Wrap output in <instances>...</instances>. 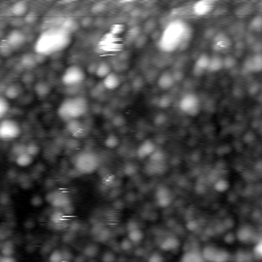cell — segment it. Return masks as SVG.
<instances>
[{
  "label": "cell",
  "mask_w": 262,
  "mask_h": 262,
  "mask_svg": "<svg viewBox=\"0 0 262 262\" xmlns=\"http://www.w3.org/2000/svg\"><path fill=\"white\" fill-rule=\"evenodd\" d=\"M192 37L191 25L180 18H176L165 27L158 40V48L167 53L184 50L189 46Z\"/></svg>",
  "instance_id": "obj_1"
},
{
  "label": "cell",
  "mask_w": 262,
  "mask_h": 262,
  "mask_svg": "<svg viewBox=\"0 0 262 262\" xmlns=\"http://www.w3.org/2000/svg\"><path fill=\"white\" fill-rule=\"evenodd\" d=\"M72 33L63 27H52L43 31L36 39L34 50L42 57H49L67 49L72 43Z\"/></svg>",
  "instance_id": "obj_2"
},
{
  "label": "cell",
  "mask_w": 262,
  "mask_h": 262,
  "mask_svg": "<svg viewBox=\"0 0 262 262\" xmlns=\"http://www.w3.org/2000/svg\"><path fill=\"white\" fill-rule=\"evenodd\" d=\"M88 101L83 97H74L64 99L58 108L59 117L66 123L78 120L88 112Z\"/></svg>",
  "instance_id": "obj_3"
},
{
  "label": "cell",
  "mask_w": 262,
  "mask_h": 262,
  "mask_svg": "<svg viewBox=\"0 0 262 262\" xmlns=\"http://www.w3.org/2000/svg\"><path fill=\"white\" fill-rule=\"evenodd\" d=\"M74 166L81 174H91L98 170L99 166L98 156L90 151H84L75 157Z\"/></svg>",
  "instance_id": "obj_4"
},
{
  "label": "cell",
  "mask_w": 262,
  "mask_h": 262,
  "mask_svg": "<svg viewBox=\"0 0 262 262\" xmlns=\"http://www.w3.org/2000/svg\"><path fill=\"white\" fill-rule=\"evenodd\" d=\"M86 78V73L80 66L71 65L62 75V83L67 87L77 86L83 83Z\"/></svg>",
  "instance_id": "obj_5"
},
{
  "label": "cell",
  "mask_w": 262,
  "mask_h": 262,
  "mask_svg": "<svg viewBox=\"0 0 262 262\" xmlns=\"http://www.w3.org/2000/svg\"><path fill=\"white\" fill-rule=\"evenodd\" d=\"M22 134L21 125L14 119H3L0 121V140L11 142Z\"/></svg>",
  "instance_id": "obj_6"
},
{
  "label": "cell",
  "mask_w": 262,
  "mask_h": 262,
  "mask_svg": "<svg viewBox=\"0 0 262 262\" xmlns=\"http://www.w3.org/2000/svg\"><path fill=\"white\" fill-rule=\"evenodd\" d=\"M180 109L183 114L189 116H196L201 112V99L194 92L185 93L180 100Z\"/></svg>",
  "instance_id": "obj_7"
},
{
  "label": "cell",
  "mask_w": 262,
  "mask_h": 262,
  "mask_svg": "<svg viewBox=\"0 0 262 262\" xmlns=\"http://www.w3.org/2000/svg\"><path fill=\"white\" fill-rule=\"evenodd\" d=\"M201 252L206 262H229L230 258L227 250L213 245L206 246Z\"/></svg>",
  "instance_id": "obj_8"
},
{
  "label": "cell",
  "mask_w": 262,
  "mask_h": 262,
  "mask_svg": "<svg viewBox=\"0 0 262 262\" xmlns=\"http://www.w3.org/2000/svg\"><path fill=\"white\" fill-rule=\"evenodd\" d=\"M98 48L102 51L114 52L122 49L123 44L121 43V39L118 36H115L109 32L101 37V39L98 42Z\"/></svg>",
  "instance_id": "obj_9"
},
{
  "label": "cell",
  "mask_w": 262,
  "mask_h": 262,
  "mask_svg": "<svg viewBox=\"0 0 262 262\" xmlns=\"http://www.w3.org/2000/svg\"><path fill=\"white\" fill-rule=\"evenodd\" d=\"M26 40L27 39H26L25 33L18 29H15L11 31L5 37V41L7 42L9 46H11L13 50H16L23 48L26 43Z\"/></svg>",
  "instance_id": "obj_10"
},
{
  "label": "cell",
  "mask_w": 262,
  "mask_h": 262,
  "mask_svg": "<svg viewBox=\"0 0 262 262\" xmlns=\"http://www.w3.org/2000/svg\"><path fill=\"white\" fill-rule=\"evenodd\" d=\"M46 200H48V202L50 203L52 206H54V207L58 208L67 207L70 204V199L68 195L62 191H57L49 194L48 196H46Z\"/></svg>",
  "instance_id": "obj_11"
},
{
  "label": "cell",
  "mask_w": 262,
  "mask_h": 262,
  "mask_svg": "<svg viewBox=\"0 0 262 262\" xmlns=\"http://www.w3.org/2000/svg\"><path fill=\"white\" fill-rule=\"evenodd\" d=\"M230 46H231V39L227 33L219 32L214 36L212 48L217 52L226 51L230 48Z\"/></svg>",
  "instance_id": "obj_12"
},
{
  "label": "cell",
  "mask_w": 262,
  "mask_h": 262,
  "mask_svg": "<svg viewBox=\"0 0 262 262\" xmlns=\"http://www.w3.org/2000/svg\"><path fill=\"white\" fill-rule=\"evenodd\" d=\"M209 61H210V55L207 53H201L198 59L196 60L194 67H193V74L196 77L203 76V75L208 72V67H209Z\"/></svg>",
  "instance_id": "obj_13"
},
{
  "label": "cell",
  "mask_w": 262,
  "mask_h": 262,
  "mask_svg": "<svg viewBox=\"0 0 262 262\" xmlns=\"http://www.w3.org/2000/svg\"><path fill=\"white\" fill-rule=\"evenodd\" d=\"M156 202L162 208H166L172 202V193L167 186H159L156 191Z\"/></svg>",
  "instance_id": "obj_14"
},
{
  "label": "cell",
  "mask_w": 262,
  "mask_h": 262,
  "mask_svg": "<svg viewBox=\"0 0 262 262\" xmlns=\"http://www.w3.org/2000/svg\"><path fill=\"white\" fill-rule=\"evenodd\" d=\"M214 7H215V3L213 1H210V0H201V1L194 3L192 9L195 16H205L211 14L213 12Z\"/></svg>",
  "instance_id": "obj_15"
},
{
  "label": "cell",
  "mask_w": 262,
  "mask_h": 262,
  "mask_svg": "<svg viewBox=\"0 0 262 262\" xmlns=\"http://www.w3.org/2000/svg\"><path fill=\"white\" fill-rule=\"evenodd\" d=\"M255 236L256 235L254 229L251 226H248V224L242 226L237 231V239L242 243H245V244H249V243L253 242Z\"/></svg>",
  "instance_id": "obj_16"
},
{
  "label": "cell",
  "mask_w": 262,
  "mask_h": 262,
  "mask_svg": "<svg viewBox=\"0 0 262 262\" xmlns=\"http://www.w3.org/2000/svg\"><path fill=\"white\" fill-rule=\"evenodd\" d=\"M175 80L173 77V73L169 71H165L160 74V76L157 79V84L159 88H161L163 90H168L174 86Z\"/></svg>",
  "instance_id": "obj_17"
},
{
  "label": "cell",
  "mask_w": 262,
  "mask_h": 262,
  "mask_svg": "<svg viewBox=\"0 0 262 262\" xmlns=\"http://www.w3.org/2000/svg\"><path fill=\"white\" fill-rule=\"evenodd\" d=\"M156 149L157 148L154 142H152L151 139H147L139 145V147H137L136 154L139 159H146L147 157H151Z\"/></svg>",
  "instance_id": "obj_18"
},
{
  "label": "cell",
  "mask_w": 262,
  "mask_h": 262,
  "mask_svg": "<svg viewBox=\"0 0 262 262\" xmlns=\"http://www.w3.org/2000/svg\"><path fill=\"white\" fill-rule=\"evenodd\" d=\"M245 69L251 73H258L262 69V58L261 54L257 53L248 58L245 62Z\"/></svg>",
  "instance_id": "obj_19"
},
{
  "label": "cell",
  "mask_w": 262,
  "mask_h": 262,
  "mask_svg": "<svg viewBox=\"0 0 262 262\" xmlns=\"http://www.w3.org/2000/svg\"><path fill=\"white\" fill-rule=\"evenodd\" d=\"M67 128L70 131V132L73 134V136L77 137V138H81L84 137L87 134V130L85 129V127L83 126V124L78 120L75 121H71V122L67 123Z\"/></svg>",
  "instance_id": "obj_20"
},
{
  "label": "cell",
  "mask_w": 262,
  "mask_h": 262,
  "mask_svg": "<svg viewBox=\"0 0 262 262\" xmlns=\"http://www.w3.org/2000/svg\"><path fill=\"white\" fill-rule=\"evenodd\" d=\"M121 85V79L119 75L112 72L110 73L106 78L102 79V86L105 89L108 90H115Z\"/></svg>",
  "instance_id": "obj_21"
},
{
  "label": "cell",
  "mask_w": 262,
  "mask_h": 262,
  "mask_svg": "<svg viewBox=\"0 0 262 262\" xmlns=\"http://www.w3.org/2000/svg\"><path fill=\"white\" fill-rule=\"evenodd\" d=\"M180 240L173 236H168L164 238L160 243V248L165 252L175 251L180 248Z\"/></svg>",
  "instance_id": "obj_22"
},
{
  "label": "cell",
  "mask_w": 262,
  "mask_h": 262,
  "mask_svg": "<svg viewBox=\"0 0 262 262\" xmlns=\"http://www.w3.org/2000/svg\"><path fill=\"white\" fill-rule=\"evenodd\" d=\"M11 15L15 17H25L29 13V5L26 1H17L11 6Z\"/></svg>",
  "instance_id": "obj_23"
},
{
  "label": "cell",
  "mask_w": 262,
  "mask_h": 262,
  "mask_svg": "<svg viewBox=\"0 0 262 262\" xmlns=\"http://www.w3.org/2000/svg\"><path fill=\"white\" fill-rule=\"evenodd\" d=\"M34 90L37 97L40 98H45L50 95L51 87L46 81H38L35 84Z\"/></svg>",
  "instance_id": "obj_24"
},
{
  "label": "cell",
  "mask_w": 262,
  "mask_h": 262,
  "mask_svg": "<svg viewBox=\"0 0 262 262\" xmlns=\"http://www.w3.org/2000/svg\"><path fill=\"white\" fill-rule=\"evenodd\" d=\"M23 88L17 83H13L11 85H8L4 90V98L8 99H16L18 97L22 95Z\"/></svg>",
  "instance_id": "obj_25"
},
{
  "label": "cell",
  "mask_w": 262,
  "mask_h": 262,
  "mask_svg": "<svg viewBox=\"0 0 262 262\" xmlns=\"http://www.w3.org/2000/svg\"><path fill=\"white\" fill-rule=\"evenodd\" d=\"M181 262H206L202 252L199 250H190L182 255L181 257Z\"/></svg>",
  "instance_id": "obj_26"
},
{
  "label": "cell",
  "mask_w": 262,
  "mask_h": 262,
  "mask_svg": "<svg viewBox=\"0 0 262 262\" xmlns=\"http://www.w3.org/2000/svg\"><path fill=\"white\" fill-rule=\"evenodd\" d=\"M223 69V58L219 54H214L210 57L208 72L217 73Z\"/></svg>",
  "instance_id": "obj_27"
},
{
  "label": "cell",
  "mask_w": 262,
  "mask_h": 262,
  "mask_svg": "<svg viewBox=\"0 0 262 262\" xmlns=\"http://www.w3.org/2000/svg\"><path fill=\"white\" fill-rule=\"evenodd\" d=\"M110 73H112V68L110 64L107 62H100L99 64H98L95 70V74L97 75V77L100 79L106 78Z\"/></svg>",
  "instance_id": "obj_28"
},
{
  "label": "cell",
  "mask_w": 262,
  "mask_h": 262,
  "mask_svg": "<svg viewBox=\"0 0 262 262\" xmlns=\"http://www.w3.org/2000/svg\"><path fill=\"white\" fill-rule=\"evenodd\" d=\"M34 161V158L28 154L27 152L25 153H22L20 155H17L15 159V162L17 166H20V167H28V166H30Z\"/></svg>",
  "instance_id": "obj_29"
},
{
  "label": "cell",
  "mask_w": 262,
  "mask_h": 262,
  "mask_svg": "<svg viewBox=\"0 0 262 262\" xmlns=\"http://www.w3.org/2000/svg\"><path fill=\"white\" fill-rule=\"evenodd\" d=\"M128 239L131 243H132V244H137V243L143 241L144 233L139 228L130 229L128 230Z\"/></svg>",
  "instance_id": "obj_30"
},
{
  "label": "cell",
  "mask_w": 262,
  "mask_h": 262,
  "mask_svg": "<svg viewBox=\"0 0 262 262\" xmlns=\"http://www.w3.org/2000/svg\"><path fill=\"white\" fill-rule=\"evenodd\" d=\"M22 65L28 70H31L36 67L37 62L36 59L33 57V54H26L22 59Z\"/></svg>",
  "instance_id": "obj_31"
},
{
  "label": "cell",
  "mask_w": 262,
  "mask_h": 262,
  "mask_svg": "<svg viewBox=\"0 0 262 262\" xmlns=\"http://www.w3.org/2000/svg\"><path fill=\"white\" fill-rule=\"evenodd\" d=\"M9 102L4 97H0V121L3 120L9 111Z\"/></svg>",
  "instance_id": "obj_32"
},
{
  "label": "cell",
  "mask_w": 262,
  "mask_h": 262,
  "mask_svg": "<svg viewBox=\"0 0 262 262\" xmlns=\"http://www.w3.org/2000/svg\"><path fill=\"white\" fill-rule=\"evenodd\" d=\"M229 183L227 180H224V179H220V180L215 181V183H214L215 191H217L219 193L227 192L229 190Z\"/></svg>",
  "instance_id": "obj_33"
},
{
  "label": "cell",
  "mask_w": 262,
  "mask_h": 262,
  "mask_svg": "<svg viewBox=\"0 0 262 262\" xmlns=\"http://www.w3.org/2000/svg\"><path fill=\"white\" fill-rule=\"evenodd\" d=\"M14 52V50L12 49L11 46L7 44V42L4 40H2L0 42V55L3 58H7Z\"/></svg>",
  "instance_id": "obj_34"
},
{
  "label": "cell",
  "mask_w": 262,
  "mask_h": 262,
  "mask_svg": "<svg viewBox=\"0 0 262 262\" xmlns=\"http://www.w3.org/2000/svg\"><path fill=\"white\" fill-rule=\"evenodd\" d=\"M237 65V60L232 55H228V57L223 58V69L230 70L233 67H236Z\"/></svg>",
  "instance_id": "obj_35"
},
{
  "label": "cell",
  "mask_w": 262,
  "mask_h": 262,
  "mask_svg": "<svg viewBox=\"0 0 262 262\" xmlns=\"http://www.w3.org/2000/svg\"><path fill=\"white\" fill-rule=\"evenodd\" d=\"M105 145L109 148H115V147H117L118 145H119V138H118V136L115 135V134H110L106 138V140H105Z\"/></svg>",
  "instance_id": "obj_36"
},
{
  "label": "cell",
  "mask_w": 262,
  "mask_h": 262,
  "mask_svg": "<svg viewBox=\"0 0 262 262\" xmlns=\"http://www.w3.org/2000/svg\"><path fill=\"white\" fill-rule=\"evenodd\" d=\"M26 152L34 158V157H36L37 155L40 153V147H39L38 145L31 143V144L26 146Z\"/></svg>",
  "instance_id": "obj_37"
},
{
  "label": "cell",
  "mask_w": 262,
  "mask_h": 262,
  "mask_svg": "<svg viewBox=\"0 0 262 262\" xmlns=\"http://www.w3.org/2000/svg\"><path fill=\"white\" fill-rule=\"evenodd\" d=\"M140 36V29L138 27H133V28H131V29L127 32V35H126V38L128 40H136L138 37Z\"/></svg>",
  "instance_id": "obj_38"
},
{
  "label": "cell",
  "mask_w": 262,
  "mask_h": 262,
  "mask_svg": "<svg viewBox=\"0 0 262 262\" xmlns=\"http://www.w3.org/2000/svg\"><path fill=\"white\" fill-rule=\"evenodd\" d=\"M61 27H63L65 30H67L68 32L73 34V32L76 30V28H77V23L75 21H73V20H71V18H69V20L65 21Z\"/></svg>",
  "instance_id": "obj_39"
},
{
  "label": "cell",
  "mask_w": 262,
  "mask_h": 262,
  "mask_svg": "<svg viewBox=\"0 0 262 262\" xmlns=\"http://www.w3.org/2000/svg\"><path fill=\"white\" fill-rule=\"evenodd\" d=\"M171 98L169 96H163L160 99H159V107L162 109H166L171 105Z\"/></svg>",
  "instance_id": "obj_40"
},
{
  "label": "cell",
  "mask_w": 262,
  "mask_h": 262,
  "mask_svg": "<svg viewBox=\"0 0 262 262\" xmlns=\"http://www.w3.org/2000/svg\"><path fill=\"white\" fill-rule=\"evenodd\" d=\"M64 260V256L63 253L59 250L53 251L52 253L49 256V261L50 262H62Z\"/></svg>",
  "instance_id": "obj_41"
},
{
  "label": "cell",
  "mask_w": 262,
  "mask_h": 262,
  "mask_svg": "<svg viewBox=\"0 0 262 262\" xmlns=\"http://www.w3.org/2000/svg\"><path fill=\"white\" fill-rule=\"evenodd\" d=\"M124 32V26L121 25V24H116V25H113L111 28L110 30V33H112L115 36H118L120 34H122Z\"/></svg>",
  "instance_id": "obj_42"
},
{
  "label": "cell",
  "mask_w": 262,
  "mask_h": 262,
  "mask_svg": "<svg viewBox=\"0 0 262 262\" xmlns=\"http://www.w3.org/2000/svg\"><path fill=\"white\" fill-rule=\"evenodd\" d=\"M253 254H254V257L258 260H260L262 258V243H261V241H259L256 244V246L254 247Z\"/></svg>",
  "instance_id": "obj_43"
},
{
  "label": "cell",
  "mask_w": 262,
  "mask_h": 262,
  "mask_svg": "<svg viewBox=\"0 0 262 262\" xmlns=\"http://www.w3.org/2000/svg\"><path fill=\"white\" fill-rule=\"evenodd\" d=\"M148 262H164V257L162 254L155 252V253L151 254V256L148 257Z\"/></svg>",
  "instance_id": "obj_44"
},
{
  "label": "cell",
  "mask_w": 262,
  "mask_h": 262,
  "mask_svg": "<svg viewBox=\"0 0 262 262\" xmlns=\"http://www.w3.org/2000/svg\"><path fill=\"white\" fill-rule=\"evenodd\" d=\"M26 152V146L25 145H16L13 148V154L16 157L17 155H20L22 153Z\"/></svg>",
  "instance_id": "obj_45"
},
{
  "label": "cell",
  "mask_w": 262,
  "mask_h": 262,
  "mask_svg": "<svg viewBox=\"0 0 262 262\" xmlns=\"http://www.w3.org/2000/svg\"><path fill=\"white\" fill-rule=\"evenodd\" d=\"M261 24H262V22H261L260 16H257L254 18L253 22H252V28H253V29L256 31H260Z\"/></svg>",
  "instance_id": "obj_46"
},
{
  "label": "cell",
  "mask_w": 262,
  "mask_h": 262,
  "mask_svg": "<svg viewBox=\"0 0 262 262\" xmlns=\"http://www.w3.org/2000/svg\"><path fill=\"white\" fill-rule=\"evenodd\" d=\"M24 18H25V21L27 23L31 24V23H34L37 20V16L34 13H28Z\"/></svg>",
  "instance_id": "obj_47"
},
{
  "label": "cell",
  "mask_w": 262,
  "mask_h": 262,
  "mask_svg": "<svg viewBox=\"0 0 262 262\" xmlns=\"http://www.w3.org/2000/svg\"><path fill=\"white\" fill-rule=\"evenodd\" d=\"M131 248H132V243H131L130 241H129V239H127V240H124L123 242H122V249L123 250H130Z\"/></svg>",
  "instance_id": "obj_48"
},
{
  "label": "cell",
  "mask_w": 262,
  "mask_h": 262,
  "mask_svg": "<svg viewBox=\"0 0 262 262\" xmlns=\"http://www.w3.org/2000/svg\"><path fill=\"white\" fill-rule=\"evenodd\" d=\"M0 262H17V260L13 256H2L0 258Z\"/></svg>",
  "instance_id": "obj_49"
},
{
  "label": "cell",
  "mask_w": 262,
  "mask_h": 262,
  "mask_svg": "<svg viewBox=\"0 0 262 262\" xmlns=\"http://www.w3.org/2000/svg\"><path fill=\"white\" fill-rule=\"evenodd\" d=\"M235 240H236V238H235V236L232 235V233H229V235H228L226 237V242L227 243H232Z\"/></svg>",
  "instance_id": "obj_50"
}]
</instances>
